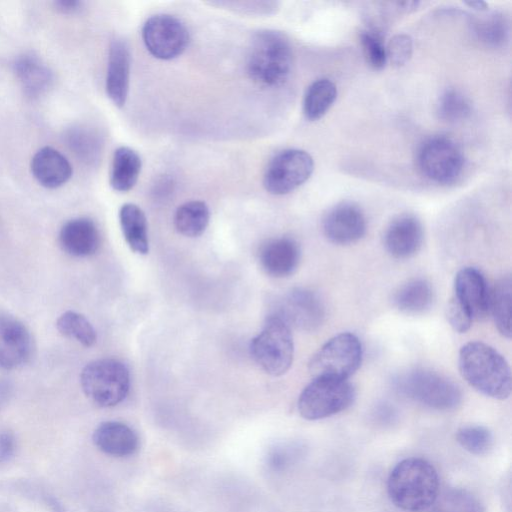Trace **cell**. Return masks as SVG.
Returning a JSON list of instances; mask_svg holds the SVG:
<instances>
[{
  "instance_id": "1",
  "label": "cell",
  "mask_w": 512,
  "mask_h": 512,
  "mask_svg": "<svg viewBox=\"0 0 512 512\" xmlns=\"http://www.w3.org/2000/svg\"><path fill=\"white\" fill-rule=\"evenodd\" d=\"M458 368L464 380L479 393L497 400L510 396V366L490 345L479 341L464 344L459 351Z\"/></svg>"
},
{
  "instance_id": "2",
  "label": "cell",
  "mask_w": 512,
  "mask_h": 512,
  "mask_svg": "<svg viewBox=\"0 0 512 512\" xmlns=\"http://www.w3.org/2000/svg\"><path fill=\"white\" fill-rule=\"evenodd\" d=\"M391 502L406 512L428 510L439 494V476L431 462L409 457L397 463L387 480Z\"/></svg>"
},
{
  "instance_id": "3",
  "label": "cell",
  "mask_w": 512,
  "mask_h": 512,
  "mask_svg": "<svg viewBox=\"0 0 512 512\" xmlns=\"http://www.w3.org/2000/svg\"><path fill=\"white\" fill-rule=\"evenodd\" d=\"M293 54L288 38L280 31L265 29L254 34L248 49L249 77L265 87L282 85L292 68Z\"/></svg>"
},
{
  "instance_id": "4",
  "label": "cell",
  "mask_w": 512,
  "mask_h": 512,
  "mask_svg": "<svg viewBox=\"0 0 512 512\" xmlns=\"http://www.w3.org/2000/svg\"><path fill=\"white\" fill-rule=\"evenodd\" d=\"M397 392L427 408L438 411L456 409L462 402V392L448 377L424 368H414L393 380Z\"/></svg>"
},
{
  "instance_id": "5",
  "label": "cell",
  "mask_w": 512,
  "mask_h": 512,
  "mask_svg": "<svg viewBox=\"0 0 512 512\" xmlns=\"http://www.w3.org/2000/svg\"><path fill=\"white\" fill-rule=\"evenodd\" d=\"M80 383L85 395L100 407H112L128 395L130 374L127 366L112 358L89 362L82 369Z\"/></svg>"
},
{
  "instance_id": "6",
  "label": "cell",
  "mask_w": 512,
  "mask_h": 512,
  "mask_svg": "<svg viewBox=\"0 0 512 512\" xmlns=\"http://www.w3.org/2000/svg\"><path fill=\"white\" fill-rule=\"evenodd\" d=\"M250 352L267 374H285L290 369L294 357L291 327L279 316L270 315L262 331L252 339Z\"/></svg>"
},
{
  "instance_id": "7",
  "label": "cell",
  "mask_w": 512,
  "mask_h": 512,
  "mask_svg": "<svg viewBox=\"0 0 512 512\" xmlns=\"http://www.w3.org/2000/svg\"><path fill=\"white\" fill-rule=\"evenodd\" d=\"M363 357L359 338L350 332L335 335L323 344L309 362L313 378L348 380L360 367Z\"/></svg>"
},
{
  "instance_id": "8",
  "label": "cell",
  "mask_w": 512,
  "mask_h": 512,
  "mask_svg": "<svg viewBox=\"0 0 512 512\" xmlns=\"http://www.w3.org/2000/svg\"><path fill=\"white\" fill-rule=\"evenodd\" d=\"M356 397L348 380L314 378L301 392L298 411L306 420H321L349 408Z\"/></svg>"
},
{
  "instance_id": "9",
  "label": "cell",
  "mask_w": 512,
  "mask_h": 512,
  "mask_svg": "<svg viewBox=\"0 0 512 512\" xmlns=\"http://www.w3.org/2000/svg\"><path fill=\"white\" fill-rule=\"evenodd\" d=\"M416 161L421 173L438 184L453 183L461 175L465 164L459 144L443 135L424 140L418 148Z\"/></svg>"
},
{
  "instance_id": "10",
  "label": "cell",
  "mask_w": 512,
  "mask_h": 512,
  "mask_svg": "<svg viewBox=\"0 0 512 512\" xmlns=\"http://www.w3.org/2000/svg\"><path fill=\"white\" fill-rule=\"evenodd\" d=\"M314 161L311 155L301 149H285L269 162L263 177L265 189L273 195H285L311 176Z\"/></svg>"
},
{
  "instance_id": "11",
  "label": "cell",
  "mask_w": 512,
  "mask_h": 512,
  "mask_svg": "<svg viewBox=\"0 0 512 512\" xmlns=\"http://www.w3.org/2000/svg\"><path fill=\"white\" fill-rule=\"evenodd\" d=\"M142 38L147 50L161 60L178 57L189 43L186 26L178 18L168 14L150 17L143 26Z\"/></svg>"
},
{
  "instance_id": "12",
  "label": "cell",
  "mask_w": 512,
  "mask_h": 512,
  "mask_svg": "<svg viewBox=\"0 0 512 512\" xmlns=\"http://www.w3.org/2000/svg\"><path fill=\"white\" fill-rule=\"evenodd\" d=\"M290 327L303 331L318 329L325 318V307L320 297L306 288H294L283 296L274 313Z\"/></svg>"
},
{
  "instance_id": "13",
  "label": "cell",
  "mask_w": 512,
  "mask_h": 512,
  "mask_svg": "<svg viewBox=\"0 0 512 512\" xmlns=\"http://www.w3.org/2000/svg\"><path fill=\"white\" fill-rule=\"evenodd\" d=\"M366 218L362 209L352 202H341L330 208L323 217L325 237L337 245L359 241L366 233Z\"/></svg>"
},
{
  "instance_id": "14",
  "label": "cell",
  "mask_w": 512,
  "mask_h": 512,
  "mask_svg": "<svg viewBox=\"0 0 512 512\" xmlns=\"http://www.w3.org/2000/svg\"><path fill=\"white\" fill-rule=\"evenodd\" d=\"M33 352L29 330L19 320L0 317V368L12 370L26 364Z\"/></svg>"
},
{
  "instance_id": "15",
  "label": "cell",
  "mask_w": 512,
  "mask_h": 512,
  "mask_svg": "<svg viewBox=\"0 0 512 512\" xmlns=\"http://www.w3.org/2000/svg\"><path fill=\"white\" fill-rule=\"evenodd\" d=\"M424 238L421 221L413 214H401L394 218L384 233L386 251L394 258L407 259L421 248Z\"/></svg>"
},
{
  "instance_id": "16",
  "label": "cell",
  "mask_w": 512,
  "mask_h": 512,
  "mask_svg": "<svg viewBox=\"0 0 512 512\" xmlns=\"http://www.w3.org/2000/svg\"><path fill=\"white\" fill-rule=\"evenodd\" d=\"M454 297L470 312L473 320H483L489 314L490 291L484 275L476 268L465 267L454 279Z\"/></svg>"
},
{
  "instance_id": "17",
  "label": "cell",
  "mask_w": 512,
  "mask_h": 512,
  "mask_svg": "<svg viewBox=\"0 0 512 512\" xmlns=\"http://www.w3.org/2000/svg\"><path fill=\"white\" fill-rule=\"evenodd\" d=\"M131 57L125 41L111 42L106 75V92L110 100L119 108L126 103L130 80Z\"/></svg>"
},
{
  "instance_id": "18",
  "label": "cell",
  "mask_w": 512,
  "mask_h": 512,
  "mask_svg": "<svg viewBox=\"0 0 512 512\" xmlns=\"http://www.w3.org/2000/svg\"><path fill=\"white\" fill-rule=\"evenodd\" d=\"M301 252L298 243L289 237L268 240L259 251L263 270L277 278L291 275L298 267Z\"/></svg>"
},
{
  "instance_id": "19",
  "label": "cell",
  "mask_w": 512,
  "mask_h": 512,
  "mask_svg": "<svg viewBox=\"0 0 512 512\" xmlns=\"http://www.w3.org/2000/svg\"><path fill=\"white\" fill-rule=\"evenodd\" d=\"M59 243L67 254L74 257H87L98 250L100 234L91 219L75 218L62 226L59 232Z\"/></svg>"
},
{
  "instance_id": "20",
  "label": "cell",
  "mask_w": 512,
  "mask_h": 512,
  "mask_svg": "<svg viewBox=\"0 0 512 512\" xmlns=\"http://www.w3.org/2000/svg\"><path fill=\"white\" fill-rule=\"evenodd\" d=\"M92 439L100 451L114 457L133 455L139 448L137 433L127 424L118 421H106L98 425Z\"/></svg>"
},
{
  "instance_id": "21",
  "label": "cell",
  "mask_w": 512,
  "mask_h": 512,
  "mask_svg": "<svg viewBox=\"0 0 512 512\" xmlns=\"http://www.w3.org/2000/svg\"><path fill=\"white\" fill-rule=\"evenodd\" d=\"M31 172L42 186L53 189L62 186L70 179L72 167L58 150L46 146L33 156Z\"/></svg>"
},
{
  "instance_id": "22",
  "label": "cell",
  "mask_w": 512,
  "mask_h": 512,
  "mask_svg": "<svg viewBox=\"0 0 512 512\" xmlns=\"http://www.w3.org/2000/svg\"><path fill=\"white\" fill-rule=\"evenodd\" d=\"M16 76L30 97L44 94L52 85L53 75L48 66L33 54H24L14 63Z\"/></svg>"
},
{
  "instance_id": "23",
  "label": "cell",
  "mask_w": 512,
  "mask_h": 512,
  "mask_svg": "<svg viewBox=\"0 0 512 512\" xmlns=\"http://www.w3.org/2000/svg\"><path fill=\"white\" fill-rule=\"evenodd\" d=\"M434 300L431 283L423 278L409 280L394 293V306L408 315L423 314L429 310Z\"/></svg>"
},
{
  "instance_id": "24",
  "label": "cell",
  "mask_w": 512,
  "mask_h": 512,
  "mask_svg": "<svg viewBox=\"0 0 512 512\" xmlns=\"http://www.w3.org/2000/svg\"><path fill=\"white\" fill-rule=\"evenodd\" d=\"M119 222L130 249L137 254H147L149 251L148 225L143 210L136 204L126 203L119 210Z\"/></svg>"
},
{
  "instance_id": "25",
  "label": "cell",
  "mask_w": 512,
  "mask_h": 512,
  "mask_svg": "<svg viewBox=\"0 0 512 512\" xmlns=\"http://www.w3.org/2000/svg\"><path fill=\"white\" fill-rule=\"evenodd\" d=\"M142 167L141 158L133 149L121 146L113 155L110 185L119 192L129 191L136 184Z\"/></svg>"
},
{
  "instance_id": "26",
  "label": "cell",
  "mask_w": 512,
  "mask_h": 512,
  "mask_svg": "<svg viewBox=\"0 0 512 512\" xmlns=\"http://www.w3.org/2000/svg\"><path fill=\"white\" fill-rule=\"evenodd\" d=\"M471 27L476 38L492 48L505 46L509 40L510 25L507 17L500 12H481L471 19Z\"/></svg>"
},
{
  "instance_id": "27",
  "label": "cell",
  "mask_w": 512,
  "mask_h": 512,
  "mask_svg": "<svg viewBox=\"0 0 512 512\" xmlns=\"http://www.w3.org/2000/svg\"><path fill=\"white\" fill-rule=\"evenodd\" d=\"M511 297L512 281L510 275H506L490 291L489 313L499 333L507 339L511 338Z\"/></svg>"
},
{
  "instance_id": "28",
  "label": "cell",
  "mask_w": 512,
  "mask_h": 512,
  "mask_svg": "<svg viewBox=\"0 0 512 512\" xmlns=\"http://www.w3.org/2000/svg\"><path fill=\"white\" fill-rule=\"evenodd\" d=\"M337 97L335 84L327 79L315 80L307 88L303 99V113L311 121L322 118Z\"/></svg>"
},
{
  "instance_id": "29",
  "label": "cell",
  "mask_w": 512,
  "mask_h": 512,
  "mask_svg": "<svg viewBox=\"0 0 512 512\" xmlns=\"http://www.w3.org/2000/svg\"><path fill=\"white\" fill-rule=\"evenodd\" d=\"M210 218L207 204L192 200L179 206L174 215L176 230L186 237H198L206 230Z\"/></svg>"
},
{
  "instance_id": "30",
  "label": "cell",
  "mask_w": 512,
  "mask_h": 512,
  "mask_svg": "<svg viewBox=\"0 0 512 512\" xmlns=\"http://www.w3.org/2000/svg\"><path fill=\"white\" fill-rule=\"evenodd\" d=\"M429 512H486L481 500L469 490L449 488L439 493Z\"/></svg>"
},
{
  "instance_id": "31",
  "label": "cell",
  "mask_w": 512,
  "mask_h": 512,
  "mask_svg": "<svg viewBox=\"0 0 512 512\" xmlns=\"http://www.w3.org/2000/svg\"><path fill=\"white\" fill-rule=\"evenodd\" d=\"M56 328L63 336L74 339L85 347L93 346L97 340L96 331L89 320L75 311L62 313L56 321Z\"/></svg>"
},
{
  "instance_id": "32",
  "label": "cell",
  "mask_w": 512,
  "mask_h": 512,
  "mask_svg": "<svg viewBox=\"0 0 512 512\" xmlns=\"http://www.w3.org/2000/svg\"><path fill=\"white\" fill-rule=\"evenodd\" d=\"M437 113L443 121L457 123L470 116L471 103L459 90L448 89L439 98Z\"/></svg>"
},
{
  "instance_id": "33",
  "label": "cell",
  "mask_w": 512,
  "mask_h": 512,
  "mask_svg": "<svg viewBox=\"0 0 512 512\" xmlns=\"http://www.w3.org/2000/svg\"><path fill=\"white\" fill-rule=\"evenodd\" d=\"M456 441L473 455H485L493 446V434L482 425H465L456 431Z\"/></svg>"
},
{
  "instance_id": "34",
  "label": "cell",
  "mask_w": 512,
  "mask_h": 512,
  "mask_svg": "<svg viewBox=\"0 0 512 512\" xmlns=\"http://www.w3.org/2000/svg\"><path fill=\"white\" fill-rule=\"evenodd\" d=\"M359 38L364 57L369 66L375 70L383 69L388 60L382 33L376 28H367L360 32Z\"/></svg>"
},
{
  "instance_id": "35",
  "label": "cell",
  "mask_w": 512,
  "mask_h": 512,
  "mask_svg": "<svg viewBox=\"0 0 512 512\" xmlns=\"http://www.w3.org/2000/svg\"><path fill=\"white\" fill-rule=\"evenodd\" d=\"M67 136L71 149L79 157L88 162L95 161L98 158L99 141L94 134L82 128H75Z\"/></svg>"
},
{
  "instance_id": "36",
  "label": "cell",
  "mask_w": 512,
  "mask_h": 512,
  "mask_svg": "<svg viewBox=\"0 0 512 512\" xmlns=\"http://www.w3.org/2000/svg\"><path fill=\"white\" fill-rule=\"evenodd\" d=\"M304 447L298 443H283L272 448L267 456L268 466L283 471L296 463L303 455Z\"/></svg>"
},
{
  "instance_id": "37",
  "label": "cell",
  "mask_w": 512,
  "mask_h": 512,
  "mask_svg": "<svg viewBox=\"0 0 512 512\" xmlns=\"http://www.w3.org/2000/svg\"><path fill=\"white\" fill-rule=\"evenodd\" d=\"M387 60L396 67L405 65L411 58L413 52L412 38L407 34L393 36L387 46Z\"/></svg>"
},
{
  "instance_id": "38",
  "label": "cell",
  "mask_w": 512,
  "mask_h": 512,
  "mask_svg": "<svg viewBox=\"0 0 512 512\" xmlns=\"http://www.w3.org/2000/svg\"><path fill=\"white\" fill-rule=\"evenodd\" d=\"M446 317L450 326L458 333L467 332L473 322L470 312L454 296L447 304Z\"/></svg>"
},
{
  "instance_id": "39",
  "label": "cell",
  "mask_w": 512,
  "mask_h": 512,
  "mask_svg": "<svg viewBox=\"0 0 512 512\" xmlns=\"http://www.w3.org/2000/svg\"><path fill=\"white\" fill-rule=\"evenodd\" d=\"M15 438L8 431H0V463L8 461L14 454Z\"/></svg>"
},
{
  "instance_id": "40",
  "label": "cell",
  "mask_w": 512,
  "mask_h": 512,
  "mask_svg": "<svg viewBox=\"0 0 512 512\" xmlns=\"http://www.w3.org/2000/svg\"><path fill=\"white\" fill-rule=\"evenodd\" d=\"M54 5L62 13H73L80 8L81 2L74 0H59L55 1Z\"/></svg>"
},
{
  "instance_id": "41",
  "label": "cell",
  "mask_w": 512,
  "mask_h": 512,
  "mask_svg": "<svg viewBox=\"0 0 512 512\" xmlns=\"http://www.w3.org/2000/svg\"><path fill=\"white\" fill-rule=\"evenodd\" d=\"M395 4L397 5V8L399 10L404 11V12H409V11L415 10L420 3L415 2V1H409V2H396Z\"/></svg>"
},
{
  "instance_id": "42",
  "label": "cell",
  "mask_w": 512,
  "mask_h": 512,
  "mask_svg": "<svg viewBox=\"0 0 512 512\" xmlns=\"http://www.w3.org/2000/svg\"><path fill=\"white\" fill-rule=\"evenodd\" d=\"M465 4L478 12H485L487 10V3L481 0L468 1Z\"/></svg>"
}]
</instances>
